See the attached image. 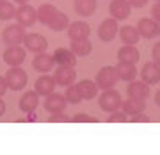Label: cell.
I'll use <instances>...</instances> for the list:
<instances>
[{"label":"cell","mask_w":160,"mask_h":155,"mask_svg":"<svg viewBox=\"0 0 160 155\" xmlns=\"http://www.w3.org/2000/svg\"><path fill=\"white\" fill-rule=\"evenodd\" d=\"M155 2H160V0H155Z\"/></svg>","instance_id":"cell-42"},{"label":"cell","mask_w":160,"mask_h":155,"mask_svg":"<svg viewBox=\"0 0 160 155\" xmlns=\"http://www.w3.org/2000/svg\"><path fill=\"white\" fill-rule=\"evenodd\" d=\"M23 45H25V50L34 52V54H41V52H46L48 41H46L45 36L41 34H25Z\"/></svg>","instance_id":"cell-12"},{"label":"cell","mask_w":160,"mask_h":155,"mask_svg":"<svg viewBox=\"0 0 160 155\" xmlns=\"http://www.w3.org/2000/svg\"><path fill=\"white\" fill-rule=\"evenodd\" d=\"M68 25H69L68 14L57 9V11L53 13V16L50 18V22H48V25H46V27H50V29L55 30V32H62V30L68 29Z\"/></svg>","instance_id":"cell-21"},{"label":"cell","mask_w":160,"mask_h":155,"mask_svg":"<svg viewBox=\"0 0 160 155\" xmlns=\"http://www.w3.org/2000/svg\"><path fill=\"white\" fill-rule=\"evenodd\" d=\"M48 121L50 123H66V121H71V118H68L64 112H53V114H50Z\"/></svg>","instance_id":"cell-33"},{"label":"cell","mask_w":160,"mask_h":155,"mask_svg":"<svg viewBox=\"0 0 160 155\" xmlns=\"http://www.w3.org/2000/svg\"><path fill=\"white\" fill-rule=\"evenodd\" d=\"M4 114H6V102L0 96V116H4Z\"/></svg>","instance_id":"cell-39"},{"label":"cell","mask_w":160,"mask_h":155,"mask_svg":"<svg viewBox=\"0 0 160 155\" xmlns=\"http://www.w3.org/2000/svg\"><path fill=\"white\" fill-rule=\"evenodd\" d=\"M107 121L109 123H126L128 121V114H126L125 111H114V112H110Z\"/></svg>","instance_id":"cell-31"},{"label":"cell","mask_w":160,"mask_h":155,"mask_svg":"<svg viewBox=\"0 0 160 155\" xmlns=\"http://www.w3.org/2000/svg\"><path fill=\"white\" fill-rule=\"evenodd\" d=\"M7 89H9V86H7L6 77H0V96H4L7 93Z\"/></svg>","instance_id":"cell-37"},{"label":"cell","mask_w":160,"mask_h":155,"mask_svg":"<svg viewBox=\"0 0 160 155\" xmlns=\"http://www.w3.org/2000/svg\"><path fill=\"white\" fill-rule=\"evenodd\" d=\"M119 80V75H118V70L116 66H103L96 75V84L100 89H110V87H114Z\"/></svg>","instance_id":"cell-3"},{"label":"cell","mask_w":160,"mask_h":155,"mask_svg":"<svg viewBox=\"0 0 160 155\" xmlns=\"http://www.w3.org/2000/svg\"><path fill=\"white\" fill-rule=\"evenodd\" d=\"M77 87H78L80 95H82V100H92V98L98 95V89H100L96 82L89 80V79L80 80L78 84H77Z\"/></svg>","instance_id":"cell-23"},{"label":"cell","mask_w":160,"mask_h":155,"mask_svg":"<svg viewBox=\"0 0 160 155\" xmlns=\"http://www.w3.org/2000/svg\"><path fill=\"white\" fill-rule=\"evenodd\" d=\"M132 6L128 0H112L109 6V13L110 16L116 18V20H126L130 16Z\"/></svg>","instance_id":"cell-16"},{"label":"cell","mask_w":160,"mask_h":155,"mask_svg":"<svg viewBox=\"0 0 160 155\" xmlns=\"http://www.w3.org/2000/svg\"><path fill=\"white\" fill-rule=\"evenodd\" d=\"M151 57L157 64H160V41L153 45V50H151Z\"/></svg>","instance_id":"cell-35"},{"label":"cell","mask_w":160,"mask_h":155,"mask_svg":"<svg viewBox=\"0 0 160 155\" xmlns=\"http://www.w3.org/2000/svg\"><path fill=\"white\" fill-rule=\"evenodd\" d=\"M16 4H20V6H23V4H29V0H14Z\"/></svg>","instance_id":"cell-41"},{"label":"cell","mask_w":160,"mask_h":155,"mask_svg":"<svg viewBox=\"0 0 160 155\" xmlns=\"http://www.w3.org/2000/svg\"><path fill=\"white\" fill-rule=\"evenodd\" d=\"M55 64H68V66H75L77 64V55L68 48H55V52L52 54Z\"/></svg>","instance_id":"cell-24"},{"label":"cell","mask_w":160,"mask_h":155,"mask_svg":"<svg viewBox=\"0 0 160 155\" xmlns=\"http://www.w3.org/2000/svg\"><path fill=\"white\" fill-rule=\"evenodd\" d=\"M155 103H157V105L160 107V89H158L157 93H155Z\"/></svg>","instance_id":"cell-40"},{"label":"cell","mask_w":160,"mask_h":155,"mask_svg":"<svg viewBox=\"0 0 160 155\" xmlns=\"http://www.w3.org/2000/svg\"><path fill=\"white\" fill-rule=\"evenodd\" d=\"M57 11V7L52 6V4H43V6L38 7V22L43 23V25H48L50 18L53 16V13Z\"/></svg>","instance_id":"cell-28"},{"label":"cell","mask_w":160,"mask_h":155,"mask_svg":"<svg viewBox=\"0 0 160 155\" xmlns=\"http://www.w3.org/2000/svg\"><path fill=\"white\" fill-rule=\"evenodd\" d=\"M121 107L128 116H133L137 112H144L146 111V100H133V98H128L121 103Z\"/></svg>","instance_id":"cell-27"},{"label":"cell","mask_w":160,"mask_h":155,"mask_svg":"<svg viewBox=\"0 0 160 155\" xmlns=\"http://www.w3.org/2000/svg\"><path fill=\"white\" fill-rule=\"evenodd\" d=\"M0 2H4V0H0Z\"/></svg>","instance_id":"cell-43"},{"label":"cell","mask_w":160,"mask_h":155,"mask_svg":"<svg viewBox=\"0 0 160 155\" xmlns=\"http://www.w3.org/2000/svg\"><path fill=\"white\" fill-rule=\"evenodd\" d=\"M130 123H149V116H146L144 112H137L133 116H128Z\"/></svg>","instance_id":"cell-34"},{"label":"cell","mask_w":160,"mask_h":155,"mask_svg":"<svg viewBox=\"0 0 160 155\" xmlns=\"http://www.w3.org/2000/svg\"><path fill=\"white\" fill-rule=\"evenodd\" d=\"M128 2H130L132 7H137V9H141V7H144L146 4H148L149 0H128Z\"/></svg>","instance_id":"cell-38"},{"label":"cell","mask_w":160,"mask_h":155,"mask_svg":"<svg viewBox=\"0 0 160 155\" xmlns=\"http://www.w3.org/2000/svg\"><path fill=\"white\" fill-rule=\"evenodd\" d=\"M66 105H68L66 96L61 95V93H55V91L50 93V95H46L45 102H43V107L50 114H53V112H64L66 111Z\"/></svg>","instance_id":"cell-7"},{"label":"cell","mask_w":160,"mask_h":155,"mask_svg":"<svg viewBox=\"0 0 160 155\" xmlns=\"http://www.w3.org/2000/svg\"><path fill=\"white\" fill-rule=\"evenodd\" d=\"M53 79L57 82V86L68 87L71 86L77 79V71H75V66H68V64H57L55 68V73H53Z\"/></svg>","instance_id":"cell-6"},{"label":"cell","mask_w":160,"mask_h":155,"mask_svg":"<svg viewBox=\"0 0 160 155\" xmlns=\"http://www.w3.org/2000/svg\"><path fill=\"white\" fill-rule=\"evenodd\" d=\"M116 70H118V75H119V80L130 82L137 77V68H135V64H132V63H123V61H119L118 66H116Z\"/></svg>","instance_id":"cell-25"},{"label":"cell","mask_w":160,"mask_h":155,"mask_svg":"<svg viewBox=\"0 0 160 155\" xmlns=\"http://www.w3.org/2000/svg\"><path fill=\"white\" fill-rule=\"evenodd\" d=\"M6 80H7L9 89H12V91H22V89H25L27 82H29V75H27V71L23 68H20V66H11L6 73Z\"/></svg>","instance_id":"cell-1"},{"label":"cell","mask_w":160,"mask_h":155,"mask_svg":"<svg viewBox=\"0 0 160 155\" xmlns=\"http://www.w3.org/2000/svg\"><path fill=\"white\" fill-rule=\"evenodd\" d=\"M14 18H16L18 23L23 25V27H32L38 22V11L32 6H29V4H23V6H20L16 9Z\"/></svg>","instance_id":"cell-10"},{"label":"cell","mask_w":160,"mask_h":155,"mask_svg":"<svg viewBox=\"0 0 160 155\" xmlns=\"http://www.w3.org/2000/svg\"><path fill=\"white\" fill-rule=\"evenodd\" d=\"M139 59H141V52L137 50V46H133V45H125L118 50V61L135 64Z\"/></svg>","instance_id":"cell-20"},{"label":"cell","mask_w":160,"mask_h":155,"mask_svg":"<svg viewBox=\"0 0 160 155\" xmlns=\"http://www.w3.org/2000/svg\"><path fill=\"white\" fill-rule=\"evenodd\" d=\"M158 36H160V32H158Z\"/></svg>","instance_id":"cell-44"},{"label":"cell","mask_w":160,"mask_h":155,"mask_svg":"<svg viewBox=\"0 0 160 155\" xmlns=\"http://www.w3.org/2000/svg\"><path fill=\"white\" fill-rule=\"evenodd\" d=\"M64 96H66V102L71 103V105H77V103L82 102V95H80L78 87L73 86V84L66 87V93H64Z\"/></svg>","instance_id":"cell-30"},{"label":"cell","mask_w":160,"mask_h":155,"mask_svg":"<svg viewBox=\"0 0 160 155\" xmlns=\"http://www.w3.org/2000/svg\"><path fill=\"white\" fill-rule=\"evenodd\" d=\"M151 18L160 23V2H157V4L151 7Z\"/></svg>","instance_id":"cell-36"},{"label":"cell","mask_w":160,"mask_h":155,"mask_svg":"<svg viewBox=\"0 0 160 155\" xmlns=\"http://www.w3.org/2000/svg\"><path fill=\"white\" fill-rule=\"evenodd\" d=\"M23 38H25V27L20 23H12L9 27L4 29L2 32V39L7 46H14V45H22Z\"/></svg>","instance_id":"cell-4"},{"label":"cell","mask_w":160,"mask_h":155,"mask_svg":"<svg viewBox=\"0 0 160 155\" xmlns=\"http://www.w3.org/2000/svg\"><path fill=\"white\" fill-rule=\"evenodd\" d=\"M69 50L73 52L77 57H86L92 52V43L89 41V38L86 39H73L69 45Z\"/></svg>","instance_id":"cell-22"},{"label":"cell","mask_w":160,"mask_h":155,"mask_svg":"<svg viewBox=\"0 0 160 155\" xmlns=\"http://www.w3.org/2000/svg\"><path fill=\"white\" fill-rule=\"evenodd\" d=\"M100 109L105 111V112H114V111H119L121 103H123V98L116 89H103L102 96H100Z\"/></svg>","instance_id":"cell-2"},{"label":"cell","mask_w":160,"mask_h":155,"mask_svg":"<svg viewBox=\"0 0 160 155\" xmlns=\"http://www.w3.org/2000/svg\"><path fill=\"white\" fill-rule=\"evenodd\" d=\"M126 95L128 98L133 100H148L149 96V84H146L144 80H130L128 87H126Z\"/></svg>","instance_id":"cell-11"},{"label":"cell","mask_w":160,"mask_h":155,"mask_svg":"<svg viewBox=\"0 0 160 155\" xmlns=\"http://www.w3.org/2000/svg\"><path fill=\"white\" fill-rule=\"evenodd\" d=\"M73 7L77 14L82 18H87V16H92L96 13V7H98V2L96 0H73Z\"/></svg>","instance_id":"cell-19"},{"label":"cell","mask_w":160,"mask_h":155,"mask_svg":"<svg viewBox=\"0 0 160 155\" xmlns=\"http://www.w3.org/2000/svg\"><path fill=\"white\" fill-rule=\"evenodd\" d=\"M118 34H119V27H118V20L116 18H105L100 23V27H98V38L103 43H110Z\"/></svg>","instance_id":"cell-5"},{"label":"cell","mask_w":160,"mask_h":155,"mask_svg":"<svg viewBox=\"0 0 160 155\" xmlns=\"http://www.w3.org/2000/svg\"><path fill=\"white\" fill-rule=\"evenodd\" d=\"M55 86H57V82H55V79H53L52 75H41L34 84V91L38 93L39 96H46V95L53 93Z\"/></svg>","instance_id":"cell-17"},{"label":"cell","mask_w":160,"mask_h":155,"mask_svg":"<svg viewBox=\"0 0 160 155\" xmlns=\"http://www.w3.org/2000/svg\"><path fill=\"white\" fill-rule=\"evenodd\" d=\"M25 57H27V50L22 48V46H18V45L7 46V50L2 55V59H4V63L7 66H22Z\"/></svg>","instance_id":"cell-9"},{"label":"cell","mask_w":160,"mask_h":155,"mask_svg":"<svg viewBox=\"0 0 160 155\" xmlns=\"http://www.w3.org/2000/svg\"><path fill=\"white\" fill-rule=\"evenodd\" d=\"M73 123H98V120L94 116H89V114H84V112H78L71 118Z\"/></svg>","instance_id":"cell-32"},{"label":"cell","mask_w":160,"mask_h":155,"mask_svg":"<svg viewBox=\"0 0 160 155\" xmlns=\"http://www.w3.org/2000/svg\"><path fill=\"white\" fill-rule=\"evenodd\" d=\"M14 14H16L14 4L7 2V0L0 2V20H11V18H14Z\"/></svg>","instance_id":"cell-29"},{"label":"cell","mask_w":160,"mask_h":155,"mask_svg":"<svg viewBox=\"0 0 160 155\" xmlns=\"http://www.w3.org/2000/svg\"><path fill=\"white\" fill-rule=\"evenodd\" d=\"M139 75H141V80H144L146 84H149V86H155V84L160 82V64H157L155 61L146 63L142 68H141Z\"/></svg>","instance_id":"cell-13"},{"label":"cell","mask_w":160,"mask_h":155,"mask_svg":"<svg viewBox=\"0 0 160 155\" xmlns=\"http://www.w3.org/2000/svg\"><path fill=\"white\" fill-rule=\"evenodd\" d=\"M137 32L141 34V38H144V39H153V38H157L160 32V25L157 20H153V18H141L137 23Z\"/></svg>","instance_id":"cell-8"},{"label":"cell","mask_w":160,"mask_h":155,"mask_svg":"<svg viewBox=\"0 0 160 155\" xmlns=\"http://www.w3.org/2000/svg\"><path fill=\"white\" fill-rule=\"evenodd\" d=\"M119 38L123 41V45H137L141 39V34L137 32V27L125 25L123 29H119Z\"/></svg>","instance_id":"cell-26"},{"label":"cell","mask_w":160,"mask_h":155,"mask_svg":"<svg viewBox=\"0 0 160 155\" xmlns=\"http://www.w3.org/2000/svg\"><path fill=\"white\" fill-rule=\"evenodd\" d=\"M91 36V25L87 22H73L68 25V38L73 39H86Z\"/></svg>","instance_id":"cell-15"},{"label":"cell","mask_w":160,"mask_h":155,"mask_svg":"<svg viewBox=\"0 0 160 155\" xmlns=\"http://www.w3.org/2000/svg\"><path fill=\"white\" fill-rule=\"evenodd\" d=\"M32 68L39 73H48L55 68V61H53V55L46 54V52H41V54H36V57L32 59Z\"/></svg>","instance_id":"cell-14"},{"label":"cell","mask_w":160,"mask_h":155,"mask_svg":"<svg viewBox=\"0 0 160 155\" xmlns=\"http://www.w3.org/2000/svg\"><path fill=\"white\" fill-rule=\"evenodd\" d=\"M38 103H39V95L36 91H25L23 96L18 102V107L22 112H34L38 109Z\"/></svg>","instance_id":"cell-18"}]
</instances>
